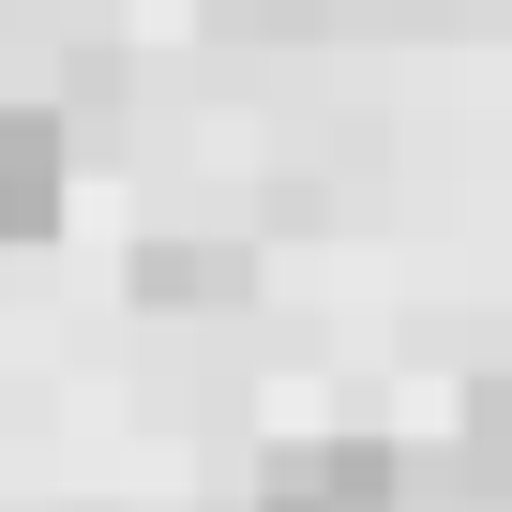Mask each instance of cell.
<instances>
[{"label": "cell", "mask_w": 512, "mask_h": 512, "mask_svg": "<svg viewBox=\"0 0 512 512\" xmlns=\"http://www.w3.org/2000/svg\"><path fill=\"white\" fill-rule=\"evenodd\" d=\"M241 512H407V452L392 437H302V452L256 467Z\"/></svg>", "instance_id": "1"}, {"label": "cell", "mask_w": 512, "mask_h": 512, "mask_svg": "<svg viewBox=\"0 0 512 512\" xmlns=\"http://www.w3.org/2000/svg\"><path fill=\"white\" fill-rule=\"evenodd\" d=\"M61 166H76V151H61L46 106H0V256L61 226Z\"/></svg>", "instance_id": "2"}, {"label": "cell", "mask_w": 512, "mask_h": 512, "mask_svg": "<svg viewBox=\"0 0 512 512\" xmlns=\"http://www.w3.org/2000/svg\"><path fill=\"white\" fill-rule=\"evenodd\" d=\"M241 287H256V256H241V241H196V226L136 256V302H151V317H226Z\"/></svg>", "instance_id": "3"}, {"label": "cell", "mask_w": 512, "mask_h": 512, "mask_svg": "<svg viewBox=\"0 0 512 512\" xmlns=\"http://www.w3.org/2000/svg\"><path fill=\"white\" fill-rule=\"evenodd\" d=\"M452 497L512 512V362H497V377H467V407H452Z\"/></svg>", "instance_id": "4"}]
</instances>
